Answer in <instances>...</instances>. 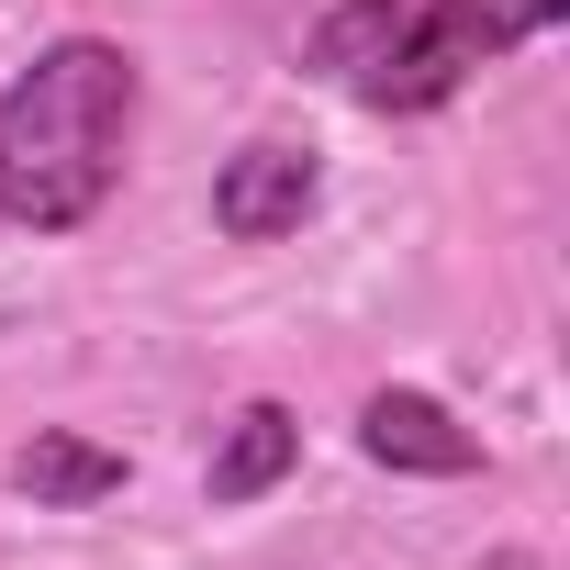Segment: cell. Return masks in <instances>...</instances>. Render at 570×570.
<instances>
[{
    "mask_svg": "<svg viewBox=\"0 0 570 570\" xmlns=\"http://www.w3.org/2000/svg\"><path fill=\"white\" fill-rule=\"evenodd\" d=\"M12 481H23L35 503H101V492H124V448H90V436H35V448L12 459Z\"/></svg>",
    "mask_w": 570,
    "mask_h": 570,
    "instance_id": "obj_6",
    "label": "cell"
},
{
    "mask_svg": "<svg viewBox=\"0 0 570 570\" xmlns=\"http://www.w3.org/2000/svg\"><path fill=\"white\" fill-rule=\"evenodd\" d=\"M124 124H135V57L101 35L46 46L0 90V213L35 235L90 224L124 179Z\"/></svg>",
    "mask_w": 570,
    "mask_h": 570,
    "instance_id": "obj_1",
    "label": "cell"
},
{
    "mask_svg": "<svg viewBox=\"0 0 570 570\" xmlns=\"http://www.w3.org/2000/svg\"><path fill=\"white\" fill-rule=\"evenodd\" d=\"M303 213H314V157H303V146H246V157H224V179H213V224H224L235 246L292 235Z\"/></svg>",
    "mask_w": 570,
    "mask_h": 570,
    "instance_id": "obj_3",
    "label": "cell"
},
{
    "mask_svg": "<svg viewBox=\"0 0 570 570\" xmlns=\"http://www.w3.org/2000/svg\"><path fill=\"white\" fill-rule=\"evenodd\" d=\"M392 35H403V0H336V12L314 23V68L325 79H370L392 57Z\"/></svg>",
    "mask_w": 570,
    "mask_h": 570,
    "instance_id": "obj_7",
    "label": "cell"
},
{
    "mask_svg": "<svg viewBox=\"0 0 570 570\" xmlns=\"http://www.w3.org/2000/svg\"><path fill=\"white\" fill-rule=\"evenodd\" d=\"M292 459H303V425L279 414V403H246V414L224 425V448H213L202 492H213V503H257V492L292 481Z\"/></svg>",
    "mask_w": 570,
    "mask_h": 570,
    "instance_id": "obj_5",
    "label": "cell"
},
{
    "mask_svg": "<svg viewBox=\"0 0 570 570\" xmlns=\"http://www.w3.org/2000/svg\"><path fill=\"white\" fill-rule=\"evenodd\" d=\"M358 448H370L381 470H425V481H459V470H481V436H470L448 403H425V392H370V414H358Z\"/></svg>",
    "mask_w": 570,
    "mask_h": 570,
    "instance_id": "obj_4",
    "label": "cell"
},
{
    "mask_svg": "<svg viewBox=\"0 0 570 570\" xmlns=\"http://www.w3.org/2000/svg\"><path fill=\"white\" fill-rule=\"evenodd\" d=\"M481 57H503V35H492V0H425V12H403V35H392V57L358 79L381 112H436Z\"/></svg>",
    "mask_w": 570,
    "mask_h": 570,
    "instance_id": "obj_2",
    "label": "cell"
}]
</instances>
